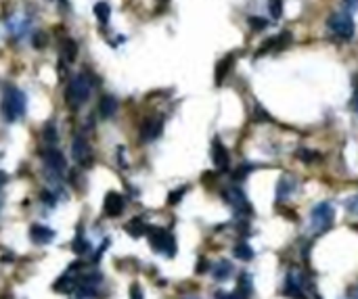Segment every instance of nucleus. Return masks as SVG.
<instances>
[{
  "mask_svg": "<svg viewBox=\"0 0 358 299\" xmlns=\"http://www.w3.org/2000/svg\"><path fill=\"white\" fill-rule=\"evenodd\" d=\"M0 109H3V115L7 122H17L26 115V109H28V99L23 95L21 88L17 86H5L3 90V105H0Z\"/></svg>",
  "mask_w": 358,
  "mask_h": 299,
  "instance_id": "obj_1",
  "label": "nucleus"
},
{
  "mask_svg": "<svg viewBox=\"0 0 358 299\" xmlns=\"http://www.w3.org/2000/svg\"><path fill=\"white\" fill-rule=\"evenodd\" d=\"M93 93V82L86 73H78L76 78H71V82L67 84V90H65V103L71 107V109H78L82 107L88 97Z\"/></svg>",
  "mask_w": 358,
  "mask_h": 299,
  "instance_id": "obj_2",
  "label": "nucleus"
},
{
  "mask_svg": "<svg viewBox=\"0 0 358 299\" xmlns=\"http://www.w3.org/2000/svg\"><path fill=\"white\" fill-rule=\"evenodd\" d=\"M327 30L331 32L333 38L341 42H350L356 34V23L352 19L350 11H335L327 17Z\"/></svg>",
  "mask_w": 358,
  "mask_h": 299,
  "instance_id": "obj_3",
  "label": "nucleus"
},
{
  "mask_svg": "<svg viewBox=\"0 0 358 299\" xmlns=\"http://www.w3.org/2000/svg\"><path fill=\"white\" fill-rule=\"evenodd\" d=\"M335 222V205L331 201H321L310 211V231L314 235L327 233Z\"/></svg>",
  "mask_w": 358,
  "mask_h": 299,
  "instance_id": "obj_4",
  "label": "nucleus"
},
{
  "mask_svg": "<svg viewBox=\"0 0 358 299\" xmlns=\"http://www.w3.org/2000/svg\"><path fill=\"white\" fill-rule=\"evenodd\" d=\"M147 237H149V243L156 251L168 255V258H174L176 253V243H174V237L164 231V229H147Z\"/></svg>",
  "mask_w": 358,
  "mask_h": 299,
  "instance_id": "obj_5",
  "label": "nucleus"
},
{
  "mask_svg": "<svg viewBox=\"0 0 358 299\" xmlns=\"http://www.w3.org/2000/svg\"><path fill=\"white\" fill-rule=\"evenodd\" d=\"M225 199H227V203H229L237 213H241V215H249V213H252V205H249V201H247V195H245L237 184H231V186L225 191Z\"/></svg>",
  "mask_w": 358,
  "mask_h": 299,
  "instance_id": "obj_6",
  "label": "nucleus"
},
{
  "mask_svg": "<svg viewBox=\"0 0 358 299\" xmlns=\"http://www.w3.org/2000/svg\"><path fill=\"white\" fill-rule=\"evenodd\" d=\"M7 30L15 40H23L32 32V17L23 13H15L7 19Z\"/></svg>",
  "mask_w": 358,
  "mask_h": 299,
  "instance_id": "obj_7",
  "label": "nucleus"
},
{
  "mask_svg": "<svg viewBox=\"0 0 358 299\" xmlns=\"http://www.w3.org/2000/svg\"><path fill=\"white\" fill-rule=\"evenodd\" d=\"M285 295L292 299H306V291H304V276L298 268L290 270L288 278H285Z\"/></svg>",
  "mask_w": 358,
  "mask_h": 299,
  "instance_id": "obj_8",
  "label": "nucleus"
},
{
  "mask_svg": "<svg viewBox=\"0 0 358 299\" xmlns=\"http://www.w3.org/2000/svg\"><path fill=\"white\" fill-rule=\"evenodd\" d=\"M298 191H300V184H298L296 178H292V176H283V178L276 182L274 197H276L279 203H285V201H290Z\"/></svg>",
  "mask_w": 358,
  "mask_h": 299,
  "instance_id": "obj_9",
  "label": "nucleus"
},
{
  "mask_svg": "<svg viewBox=\"0 0 358 299\" xmlns=\"http://www.w3.org/2000/svg\"><path fill=\"white\" fill-rule=\"evenodd\" d=\"M211 162L214 166H216V170L220 172H227L231 168V157H229V151H227V146L216 138L211 144Z\"/></svg>",
  "mask_w": 358,
  "mask_h": 299,
  "instance_id": "obj_10",
  "label": "nucleus"
},
{
  "mask_svg": "<svg viewBox=\"0 0 358 299\" xmlns=\"http://www.w3.org/2000/svg\"><path fill=\"white\" fill-rule=\"evenodd\" d=\"M124 207H126L124 195H120V193H115V191H111V193L105 195V201H103V211H105V215L117 218V215L124 211Z\"/></svg>",
  "mask_w": 358,
  "mask_h": 299,
  "instance_id": "obj_11",
  "label": "nucleus"
},
{
  "mask_svg": "<svg viewBox=\"0 0 358 299\" xmlns=\"http://www.w3.org/2000/svg\"><path fill=\"white\" fill-rule=\"evenodd\" d=\"M292 42V34L290 32H281L272 38H268L260 48H258V55H266V52H272V50H285Z\"/></svg>",
  "mask_w": 358,
  "mask_h": 299,
  "instance_id": "obj_12",
  "label": "nucleus"
},
{
  "mask_svg": "<svg viewBox=\"0 0 358 299\" xmlns=\"http://www.w3.org/2000/svg\"><path fill=\"white\" fill-rule=\"evenodd\" d=\"M44 164L55 174H63L65 172V157H63L61 151H57V148H48V151L44 153Z\"/></svg>",
  "mask_w": 358,
  "mask_h": 299,
  "instance_id": "obj_13",
  "label": "nucleus"
},
{
  "mask_svg": "<svg viewBox=\"0 0 358 299\" xmlns=\"http://www.w3.org/2000/svg\"><path fill=\"white\" fill-rule=\"evenodd\" d=\"M30 237H32L34 243L46 245V243H50L55 239V231L48 229V226H44V224H34V226L30 229Z\"/></svg>",
  "mask_w": 358,
  "mask_h": 299,
  "instance_id": "obj_14",
  "label": "nucleus"
},
{
  "mask_svg": "<svg viewBox=\"0 0 358 299\" xmlns=\"http://www.w3.org/2000/svg\"><path fill=\"white\" fill-rule=\"evenodd\" d=\"M162 128H164V124L160 119H147L145 126L140 128V134H142L140 138L142 140H153L162 134Z\"/></svg>",
  "mask_w": 358,
  "mask_h": 299,
  "instance_id": "obj_15",
  "label": "nucleus"
},
{
  "mask_svg": "<svg viewBox=\"0 0 358 299\" xmlns=\"http://www.w3.org/2000/svg\"><path fill=\"white\" fill-rule=\"evenodd\" d=\"M233 65H235V55H227L223 61H218V65H216V84L225 82V78L229 76V71H231Z\"/></svg>",
  "mask_w": 358,
  "mask_h": 299,
  "instance_id": "obj_16",
  "label": "nucleus"
},
{
  "mask_svg": "<svg viewBox=\"0 0 358 299\" xmlns=\"http://www.w3.org/2000/svg\"><path fill=\"white\" fill-rule=\"evenodd\" d=\"M115 111H117V101L113 97H103L99 101V115L103 119H111L115 115Z\"/></svg>",
  "mask_w": 358,
  "mask_h": 299,
  "instance_id": "obj_17",
  "label": "nucleus"
},
{
  "mask_svg": "<svg viewBox=\"0 0 358 299\" xmlns=\"http://www.w3.org/2000/svg\"><path fill=\"white\" fill-rule=\"evenodd\" d=\"M211 274H214V278H216V280H227V278L233 276V264L227 262V260H220L216 266L211 268Z\"/></svg>",
  "mask_w": 358,
  "mask_h": 299,
  "instance_id": "obj_18",
  "label": "nucleus"
},
{
  "mask_svg": "<svg viewBox=\"0 0 358 299\" xmlns=\"http://www.w3.org/2000/svg\"><path fill=\"white\" fill-rule=\"evenodd\" d=\"M71 151H74V157H76L78 162H84V160L91 155V148H88V144H86V140H84L82 136L74 138V144H71Z\"/></svg>",
  "mask_w": 358,
  "mask_h": 299,
  "instance_id": "obj_19",
  "label": "nucleus"
},
{
  "mask_svg": "<svg viewBox=\"0 0 358 299\" xmlns=\"http://www.w3.org/2000/svg\"><path fill=\"white\" fill-rule=\"evenodd\" d=\"M95 17L99 19L101 26H107V23H109V17H111V7H109V3H105V0L97 3V5H95Z\"/></svg>",
  "mask_w": 358,
  "mask_h": 299,
  "instance_id": "obj_20",
  "label": "nucleus"
},
{
  "mask_svg": "<svg viewBox=\"0 0 358 299\" xmlns=\"http://www.w3.org/2000/svg\"><path fill=\"white\" fill-rule=\"evenodd\" d=\"M147 229H149V226H145V222H142L140 218H134V220H130V222L126 224V231H128L132 237L147 235Z\"/></svg>",
  "mask_w": 358,
  "mask_h": 299,
  "instance_id": "obj_21",
  "label": "nucleus"
},
{
  "mask_svg": "<svg viewBox=\"0 0 358 299\" xmlns=\"http://www.w3.org/2000/svg\"><path fill=\"white\" fill-rule=\"evenodd\" d=\"M63 55H65V59L71 63V61H76V57H78V44L71 40V38H67L65 42H63Z\"/></svg>",
  "mask_w": 358,
  "mask_h": 299,
  "instance_id": "obj_22",
  "label": "nucleus"
},
{
  "mask_svg": "<svg viewBox=\"0 0 358 299\" xmlns=\"http://www.w3.org/2000/svg\"><path fill=\"white\" fill-rule=\"evenodd\" d=\"M268 13L274 21L283 17V0H268Z\"/></svg>",
  "mask_w": 358,
  "mask_h": 299,
  "instance_id": "obj_23",
  "label": "nucleus"
},
{
  "mask_svg": "<svg viewBox=\"0 0 358 299\" xmlns=\"http://www.w3.org/2000/svg\"><path fill=\"white\" fill-rule=\"evenodd\" d=\"M235 258H239V260H243V262H249V260L254 258V251H252V247H249V245L239 243V245L235 247Z\"/></svg>",
  "mask_w": 358,
  "mask_h": 299,
  "instance_id": "obj_24",
  "label": "nucleus"
},
{
  "mask_svg": "<svg viewBox=\"0 0 358 299\" xmlns=\"http://www.w3.org/2000/svg\"><path fill=\"white\" fill-rule=\"evenodd\" d=\"M247 23H249V28H252L254 32H262V30L268 28V21H266L264 17H258V15H249V17H247Z\"/></svg>",
  "mask_w": 358,
  "mask_h": 299,
  "instance_id": "obj_25",
  "label": "nucleus"
},
{
  "mask_svg": "<svg viewBox=\"0 0 358 299\" xmlns=\"http://www.w3.org/2000/svg\"><path fill=\"white\" fill-rule=\"evenodd\" d=\"M343 207H346L348 213H352V215L358 218V193H356V195H350V197L343 201Z\"/></svg>",
  "mask_w": 358,
  "mask_h": 299,
  "instance_id": "obj_26",
  "label": "nucleus"
},
{
  "mask_svg": "<svg viewBox=\"0 0 358 299\" xmlns=\"http://www.w3.org/2000/svg\"><path fill=\"white\" fill-rule=\"evenodd\" d=\"M187 195V186H180V189H176V191H172L170 195H168V203L170 205H176V203H180V199Z\"/></svg>",
  "mask_w": 358,
  "mask_h": 299,
  "instance_id": "obj_27",
  "label": "nucleus"
},
{
  "mask_svg": "<svg viewBox=\"0 0 358 299\" xmlns=\"http://www.w3.org/2000/svg\"><path fill=\"white\" fill-rule=\"evenodd\" d=\"M74 251H76V253H84V251H88V243H86V239H84L82 235H78V237H76V241H74Z\"/></svg>",
  "mask_w": 358,
  "mask_h": 299,
  "instance_id": "obj_28",
  "label": "nucleus"
},
{
  "mask_svg": "<svg viewBox=\"0 0 358 299\" xmlns=\"http://www.w3.org/2000/svg\"><path fill=\"white\" fill-rule=\"evenodd\" d=\"M130 297H132V299H145V295H142V289H140L138 284H132V289H130Z\"/></svg>",
  "mask_w": 358,
  "mask_h": 299,
  "instance_id": "obj_29",
  "label": "nucleus"
},
{
  "mask_svg": "<svg viewBox=\"0 0 358 299\" xmlns=\"http://www.w3.org/2000/svg\"><path fill=\"white\" fill-rule=\"evenodd\" d=\"M32 42H34L36 48H42V46H44V34H42V32H36L34 38H32Z\"/></svg>",
  "mask_w": 358,
  "mask_h": 299,
  "instance_id": "obj_30",
  "label": "nucleus"
},
{
  "mask_svg": "<svg viewBox=\"0 0 358 299\" xmlns=\"http://www.w3.org/2000/svg\"><path fill=\"white\" fill-rule=\"evenodd\" d=\"M346 11H356L358 9V0H343Z\"/></svg>",
  "mask_w": 358,
  "mask_h": 299,
  "instance_id": "obj_31",
  "label": "nucleus"
},
{
  "mask_svg": "<svg viewBox=\"0 0 358 299\" xmlns=\"http://www.w3.org/2000/svg\"><path fill=\"white\" fill-rule=\"evenodd\" d=\"M42 199H44L46 205H55V195H53V193H46V191H44V193H42Z\"/></svg>",
  "mask_w": 358,
  "mask_h": 299,
  "instance_id": "obj_32",
  "label": "nucleus"
},
{
  "mask_svg": "<svg viewBox=\"0 0 358 299\" xmlns=\"http://www.w3.org/2000/svg\"><path fill=\"white\" fill-rule=\"evenodd\" d=\"M300 157H302L304 162H317V160H319V155H314V153H300Z\"/></svg>",
  "mask_w": 358,
  "mask_h": 299,
  "instance_id": "obj_33",
  "label": "nucleus"
},
{
  "mask_svg": "<svg viewBox=\"0 0 358 299\" xmlns=\"http://www.w3.org/2000/svg\"><path fill=\"white\" fill-rule=\"evenodd\" d=\"M348 299H358V284H356L354 289H350V295H348Z\"/></svg>",
  "mask_w": 358,
  "mask_h": 299,
  "instance_id": "obj_34",
  "label": "nucleus"
},
{
  "mask_svg": "<svg viewBox=\"0 0 358 299\" xmlns=\"http://www.w3.org/2000/svg\"><path fill=\"white\" fill-rule=\"evenodd\" d=\"M5 182H7V174H5V172H0V189L5 186Z\"/></svg>",
  "mask_w": 358,
  "mask_h": 299,
  "instance_id": "obj_35",
  "label": "nucleus"
},
{
  "mask_svg": "<svg viewBox=\"0 0 358 299\" xmlns=\"http://www.w3.org/2000/svg\"><path fill=\"white\" fill-rule=\"evenodd\" d=\"M354 113H356V117H358V95L354 97Z\"/></svg>",
  "mask_w": 358,
  "mask_h": 299,
  "instance_id": "obj_36",
  "label": "nucleus"
},
{
  "mask_svg": "<svg viewBox=\"0 0 358 299\" xmlns=\"http://www.w3.org/2000/svg\"><path fill=\"white\" fill-rule=\"evenodd\" d=\"M160 3H168V0H160Z\"/></svg>",
  "mask_w": 358,
  "mask_h": 299,
  "instance_id": "obj_37",
  "label": "nucleus"
},
{
  "mask_svg": "<svg viewBox=\"0 0 358 299\" xmlns=\"http://www.w3.org/2000/svg\"><path fill=\"white\" fill-rule=\"evenodd\" d=\"M0 205H3V203H0Z\"/></svg>",
  "mask_w": 358,
  "mask_h": 299,
  "instance_id": "obj_38",
  "label": "nucleus"
}]
</instances>
